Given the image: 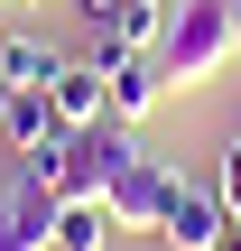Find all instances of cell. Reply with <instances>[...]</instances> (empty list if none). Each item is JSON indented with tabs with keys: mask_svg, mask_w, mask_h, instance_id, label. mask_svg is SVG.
I'll use <instances>...</instances> for the list:
<instances>
[{
	"mask_svg": "<svg viewBox=\"0 0 241 251\" xmlns=\"http://www.w3.org/2000/svg\"><path fill=\"white\" fill-rule=\"evenodd\" d=\"M121 233H111V205H65L56 214V251H111Z\"/></svg>",
	"mask_w": 241,
	"mask_h": 251,
	"instance_id": "obj_10",
	"label": "cell"
},
{
	"mask_svg": "<svg viewBox=\"0 0 241 251\" xmlns=\"http://www.w3.org/2000/svg\"><path fill=\"white\" fill-rule=\"evenodd\" d=\"M232 65V0H176L167 37H158V75L167 84H204Z\"/></svg>",
	"mask_w": 241,
	"mask_h": 251,
	"instance_id": "obj_2",
	"label": "cell"
},
{
	"mask_svg": "<svg viewBox=\"0 0 241 251\" xmlns=\"http://www.w3.org/2000/svg\"><path fill=\"white\" fill-rule=\"evenodd\" d=\"M176 186H186V177H176L167 158H149V149H139V158L111 177V196H102V205H111V233H158V224H167V205H176Z\"/></svg>",
	"mask_w": 241,
	"mask_h": 251,
	"instance_id": "obj_4",
	"label": "cell"
},
{
	"mask_svg": "<svg viewBox=\"0 0 241 251\" xmlns=\"http://www.w3.org/2000/svg\"><path fill=\"white\" fill-rule=\"evenodd\" d=\"M223 251H241V224H232V233H223Z\"/></svg>",
	"mask_w": 241,
	"mask_h": 251,
	"instance_id": "obj_14",
	"label": "cell"
},
{
	"mask_svg": "<svg viewBox=\"0 0 241 251\" xmlns=\"http://www.w3.org/2000/svg\"><path fill=\"white\" fill-rule=\"evenodd\" d=\"M0 140H9L28 168H46V158L65 149V121H56V102H46V93H9V112H0Z\"/></svg>",
	"mask_w": 241,
	"mask_h": 251,
	"instance_id": "obj_7",
	"label": "cell"
},
{
	"mask_svg": "<svg viewBox=\"0 0 241 251\" xmlns=\"http://www.w3.org/2000/svg\"><path fill=\"white\" fill-rule=\"evenodd\" d=\"M232 56H241V0H232Z\"/></svg>",
	"mask_w": 241,
	"mask_h": 251,
	"instance_id": "obj_13",
	"label": "cell"
},
{
	"mask_svg": "<svg viewBox=\"0 0 241 251\" xmlns=\"http://www.w3.org/2000/svg\"><path fill=\"white\" fill-rule=\"evenodd\" d=\"M65 9H84L93 28H111V19H121V0H65Z\"/></svg>",
	"mask_w": 241,
	"mask_h": 251,
	"instance_id": "obj_12",
	"label": "cell"
},
{
	"mask_svg": "<svg viewBox=\"0 0 241 251\" xmlns=\"http://www.w3.org/2000/svg\"><path fill=\"white\" fill-rule=\"evenodd\" d=\"M56 65H65V56H56L37 28H9V37H0V84H9V93H46Z\"/></svg>",
	"mask_w": 241,
	"mask_h": 251,
	"instance_id": "obj_9",
	"label": "cell"
},
{
	"mask_svg": "<svg viewBox=\"0 0 241 251\" xmlns=\"http://www.w3.org/2000/svg\"><path fill=\"white\" fill-rule=\"evenodd\" d=\"M223 233H232L223 196H214V186H176V205H167L158 242H167V251H223Z\"/></svg>",
	"mask_w": 241,
	"mask_h": 251,
	"instance_id": "obj_6",
	"label": "cell"
},
{
	"mask_svg": "<svg viewBox=\"0 0 241 251\" xmlns=\"http://www.w3.org/2000/svg\"><path fill=\"white\" fill-rule=\"evenodd\" d=\"M139 158V140H130V121H93V130H65V149L46 158V186L65 196V205H102L111 196V177Z\"/></svg>",
	"mask_w": 241,
	"mask_h": 251,
	"instance_id": "obj_1",
	"label": "cell"
},
{
	"mask_svg": "<svg viewBox=\"0 0 241 251\" xmlns=\"http://www.w3.org/2000/svg\"><path fill=\"white\" fill-rule=\"evenodd\" d=\"M232 140H241V121H232Z\"/></svg>",
	"mask_w": 241,
	"mask_h": 251,
	"instance_id": "obj_16",
	"label": "cell"
},
{
	"mask_svg": "<svg viewBox=\"0 0 241 251\" xmlns=\"http://www.w3.org/2000/svg\"><path fill=\"white\" fill-rule=\"evenodd\" d=\"M56 214H65V196L46 186V168H9L0 177V251H56Z\"/></svg>",
	"mask_w": 241,
	"mask_h": 251,
	"instance_id": "obj_3",
	"label": "cell"
},
{
	"mask_svg": "<svg viewBox=\"0 0 241 251\" xmlns=\"http://www.w3.org/2000/svg\"><path fill=\"white\" fill-rule=\"evenodd\" d=\"M0 112H9V84H0Z\"/></svg>",
	"mask_w": 241,
	"mask_h": 251,
	"instance_id": "obj_15",
	"label": "cell"
},
{
	"mask_svg": "<svg viewBox=\"0 0 241 251\" xmlns=\"http://www.w3.org/2000/svg\"><path fill=\"white\" fill-rule=\"evenodd\" d=\"M214 196H223V214L241 224V140H223V158H214Z\"/></svg>",
	"mask_w": 241,
	"mask_h": 251,
	"instance_id": "obj_11",
	"label": "cell"
},
{
	"mask_svg": "<svg viewBox=\"0 0 241 251\" xmlns=\"http://www.w3.org/2000/svg\"><path fill=\"white\" fill-rule=\"evenodd\" d=\"M46 102H56V121H65V130L111 121V56H102V47H93V56H65V65H56V84H46Z\"/></svg>",
	"mask_w": 241,
	"mask_h": 251,
	"instance_id": "obj_5",
	"label": "cell"
},
{
	"mask_svg": "<svg viewBox=\"0 0 241 251\" xmlns=\"http://www.w3.org/2000/svg\"><path fill=\"white\" fill-rule=\"evenodd\" d=\"M28 9H37V0H28Z\"/></svg>",
	"mask_w": 241,
	"mask_h": 251,
	"instance_id": "obj_17",
	"label": "cell"
},
{
	"mask_svg": "<svg viewBox=\"0 0 241 251\" xmlns=\"http://www.w3.org/2000/svg\"><path fill=\"white\" fill-rule=\"evenodd\" d=\"M102 56H111V121H149L158 93H167L158 56H130V47H102Z\"/></svg>",
	"mask_w": 241,
	"mask_h": 251,
	"instance_id": "obj_8",
	"label": "cell"
}]
</instances>
